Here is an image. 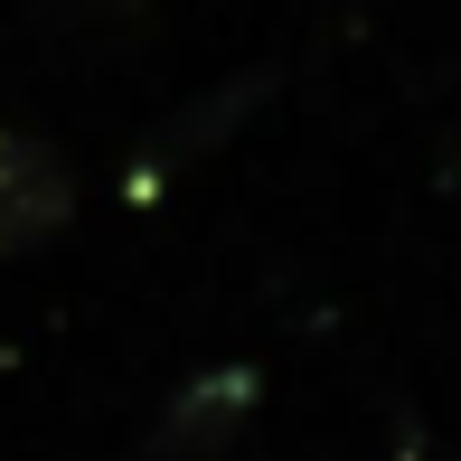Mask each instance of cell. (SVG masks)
<instances>
[{
    "mask_svg": "<svg viewBox=\"0 0 461 461\" xmlns=\"http://www.w3.org/2000/svg\"><path fill=\"white\" fill-rule=\"evenodd\" d=\"M67 217H76V179H67V160H57V141L0 132V264L38 255Z\"/></svg>",
    "mask_w": 461,
    "mask_h": 461,
    "instance_id": "6da1fadb",
    "label": "cell"
},
{
    "mask_svg": "<svg viewBox=\"0 0 461 461\" xmlns=\"http://www.w3.org/2000/svg\"><path fill=\"white\" fill-rule=\"evenodd\" d=\"M255 395H264L255 367H207V376H188V386L170 395V414H160L151 452H160V461H217L245 424H255Z\"/></svg>",
    "mask_w": 461,
    "mask_h": 461,
    "instance_id": "7a4b0ae2",
    "label": "cell"
}]
</instances>
